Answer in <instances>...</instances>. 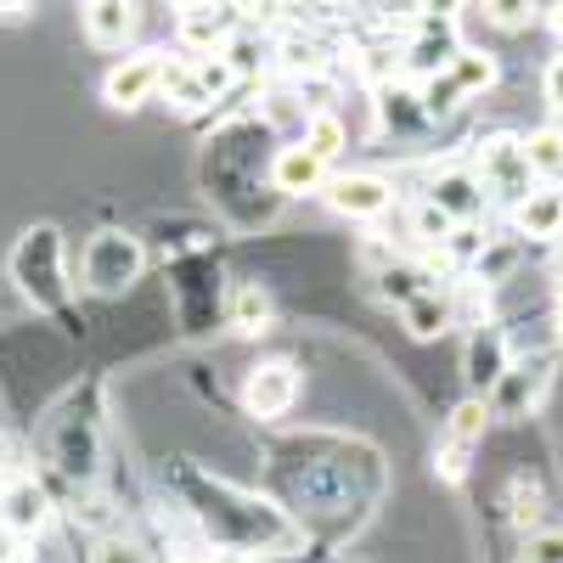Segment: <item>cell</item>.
Returning a JSON list of instances; mask_svg holds the SVG:
<instances>
[{
	"mask_svg": "<svg viewBox=\"0 0 563 563\" xmlns=\"http://www.w3.org/2000/svg\"><path fill=\"white\" fill-rule=\"evenodd\" d=\"M12 276L29 294L34 310H63L68 305V254L57 225H29L12 249Z\"/></svg>",
	"mask_w": 563,
	"mask_h": 563,
	"instance_id": "6da1fadb",
	"label": "cell"
},
{
	"mask_svg": "<svg viewBox=\"0 0 563 563\" xmlns=\"http://www.w3.org/2000/svg\"><path fill=\"white\" fill-rule=\"evenodd\" d=\"M474 175L485 186V198L501 203V209H519L541 186L536 169H530V153H525V135H485L479 153H474Z\"/></svg>",
	"mask_w": 563,
	"mask_h": 563,
	"instance_id": "7a4b0ae2",
	"label": "cell"
},
{
	"mask_svg": "<svg viewBox=\"0 0 563 563\" xmlns=\"http://www.w3.org/2000/svg\"><path fill=\"white\" fill-rule=\"evenodd\" d=\"M141 271H147V249H141V238H130V231H97L79 254V282L102 299L135 288Z\"/></svg>",
	"mask_w": 563,
	"mask_h": 563,
	"instance_id": "3957f363",
	"label": "cell"
},
{
	"mask_svg": "<svg viewBox=\"0 0 563 563\" xmlns=\"http://www.w3.org/2000/svg\"><path fill=\"white\" fill-rule=\"evenodd\" d=\"M456 52H462V29H456V23H445V18H417L411 40L400 45V79H411V85L434 79V74H445V68L456 63Z\"/></svg>",
	"mask_w": 563,
	"mask_h": 563,
	"instance_id": "277c9868",
	"label": "cell"
},
{
	"mask_svg": "<svg viewBox=\"0 0 563 563\" xmlns=\"http://www.w3.org/2000/svg\"><path fill=\"white\" fill-rule=\"evenodd\" d=\"M164 68H169L164 52H130L124 63L108 68V79H102V102L119 108V113H135L141 102H153L158 90H164Z\"/></svg>",
	"mask_w": 563,
	"mask_h": 563,
	"instance_id": "5b68a950",
	"label": "cell"
},
{
	"mask_svg": "<svg viewBox=\"0 0 563 563\" xmlns=\"http://www.w3.org/2000/svg\"><path fill=\"white\" fill-rule=\"evenodd\" d=\"M327 203L344 220H384L395 209V180L378 169H350V175H327Z\"/></svg>",
	"mask_w": 563,
	"mask_h": 563,
	"instance_id": "8992f818",
	"label": "cell"
},
{
	"mask_svg": "<svg viewBox=\"0 0 563 563\" xmlns=\"http://www.w3.org/2000/svg\"><path fill=\"white\" fill-rule=\"evenodd\" d=\"M512 372V339L501 333L496 321H479L467 333V350H462V378H467V395L490 400V389Z\"/></svg>",
	"mask_w": 563,
	"mask_h": 563,
	"instance_id": "52a82bcc",
	"label": "cell"
},
{
	"mask_svg": "<svg viewBox=\"0 0 563 563\" xmlns=\"http://www.w3.org/2000/svg\"><path fill=\"white\" fill-rule=\"evenodd\" d=\"M490 400H479V395H467L451 417H445V434H440V474L445 479H462L467 474V456H474V445L485 440V429H490Z\"/></svg>",
	"mask_w": 563,
	"mask_h": 563,
	"instance_id": "ba28073f",
	"label": "cell"
},
{
	"mask_svg": "<svg viewBox=\"0 0 563 563\" xmlns=\"http://www.w3.org/2000/svg\"><path fill=\"white\" fill-rule=\"evenodd\" d=\"M294 400H299V366H294V361H265V366L249 372V384H243V406H249V417L271 422V417L288 411Z\"/></svg>",
	"mask_w": 563,
	"mask_h": 563,
	"instance_id": "9c48e42d",
	"label": "cell"
},
{
	"mask_svg": "<svg viewBox=\"0 0 563 563\" xmlns=\"http://www.w3.org/2000/svg\"><path fill=\"white\" fill-rule=\"evenodd\" d=\"M422 198H429L451 225H474V220L485 214V203H490L474 169H440V175L429 180V192H422Z\"/></svg>",
	"mask_w": 563,
	"mask_h": 563,
	"instance_id": "30bf717a",
	"label": "cell"
},
{
	"mask_svg": "<svg viewBox=\"0 0 563 563\" xmlns=\"http://www.w3.org/2000/svg\"><path fill=\"white\" fill-rule=\"evenodd\" d=\"M271 186L282 198L321 192V186H327V164L305 147V141H288V147H276V158H271Z\"/></svg>",
	"mask_w": 563,
	"mask_h": 563,
	"instance_id": "8fae6325",
	"label": "cell"
},
{
	"mask_svg": "<svg viewBox=\"0 0 563 563\" xmlns=\"http://www.w3.org/2000/svg\"><path fill=\"white\" fill-rule=\"evenodd\" d=\"M400 327H406L417 344L445 339L451 327H456V294H445V288H422L411 305H400Z\"/></svg>",
	"mask_w": 563,
	"mask_h": 563,
	"instance_id": "7c38bea8",
	"label": "cell"
},
{
	"mask_svg": "<svg viewBox=\"0 0 563 563\" xmlns=\"http://www.w3.org/2000/svg\"><path fill=\"white\" fill-rule=\"evenodd\" d=\"M45 519H52V501H45V490L34 479H12L0 490V525L7 530L34 536V530H45Z\"/></svg>",
	"mask_w": 563,
	"mask_h": 563,
	"instance_id": "4fadbf2b",
	"label": "cell"
},
{
	"mask_svg": "<svg viewBox=\"0 0 563 563\" xmlns=\"http://www.w3.org/2000/svg\"><path fill=\"white\" fill-rule=\"evenodd\" d=\"M85 34H90V45H102V52H124V40L135 34V0H90Z\"/></svg>",
	"mask_w": 563,
	"mask_h": 563,
	"instance_id": "5bb4252c",
	"label": "cell"
},
{
	"mask_svg": "<svg viewBox=\"0 0 563 563\" xmlns=\"http://www.w3.org/2000/svg\"><path fill=\"white\" fill-rule=\"evenodd\" d=\"M512 231L530 243H552L558 231H563V198L552 192V186H536V192L512 209Z\"/></svg>",
	"mask_w": 563,
	"mask_h": 563,
	"instance_id": "9a60e30c",
	"label": "cell"
},
{
	"mask_svg": "<svg viewBox=\"0 0 563 563\" xmlns=\"http://www.w3.org/2000/svg\"><path fill=\"white\" fill-rule=\"evenodd\" d=\"M378 119L395 130V135H411V130H429L434 119L422 113V97L411 85H400V79H389V85H378Z\"/></svg>",
	"mask_w": 563,
	"mask_h": 563,
	"instance_id": "2e32d148",
	"label": "cell"
},
{
	"mask_svg": "<svg viewBox=\"0 0 563 563\" xmlns=\"http://www.w3.org/2000/svg\"><path fill=\"white\" fill-rule=\"evenodd\" d=\"M541 384H547V372H541V366H512L507 378L490 389V411H496V417H519L525 406L541 400Z\"/></svg>",
	"mask_w": 563,
	"mask_h": 563,
	"instance_id": "e0dca14e",
	"label": "cell"
},
{
	"mask_svg": "<svg viewBox=\"0 0 563 563\" xmlns=\"http://www.w3.org/2000/svg\"><path fill=\"white\" fill-rule=\"evenodd\" d=\"M158 97H169L180 113H198V108H209V102H214V90L203 85L198 63L186 57V63H169V68H164V90H158Z\"/></svg>",
	"mask_w": 563,
	"mask_h": 563,
	"instance_id": "ac0fdd59",
	"label": "cell"
},
{
	"mask_svg": "<svg viewBox=\"0 0 563 563\" xmlns=\"http://www.w3.org/2000/svg\"><path fill=\"white\" fill-rule=\"evenodd\" d=\"M525 153L541 186H563V124H541L525 135Z\"/></svg>",
	"mask_w": 563,
	"mask_h": 563,
	"instance_id": "d6986e66",
	"label": "cell"
},
{
	"mask_svg": "<svg viewBox=\"0 0 563 563\" xmlns=\"http://www.w3.org/2000/svg\"><path fill=\"white\" fill-rule=\"evenodd\" d=\"M372 282H378V294L400 310V305H411L422 288H434V271L429 265H406V260H389L378 276H372Z\"/></svg>",
	"mask_w": 563,
	"mask_h": 563,
	"instance_id": "ffe728a7",
	"label": "cell"
},
{
	"mask_svg": "<svg viewBox=\"0 0 563 563\" xmlns=\"http://www.w3.org/2000/svg\"><path fill=\"white\" fill-rule=\"evenodd\" d=\"M299 141L321 158V164H333L344 147H350V130H344V119L327 108V113H305V130H299Z\"/></svg>",
	"mask_w": 563,
	"mask_h": 563,
	"instance_id": "44dd1931",
	"label": "cell"
},
{
	"mask_svg": "<svg viewBox=\"0 0 563 563\" xmlns=\"http://www.w3.org/2000/svg\"><path fill=\"white\" fill-rule=\"evenodd\" d=\"M445 74H451V85L462 90V97H485V90L496 85V57L479 52V45H462L456 63H451Z\"/></svg>",
	"mask_w": 563,
	"mask_h": 563,
	"instance_id": "7402d4cb",
	"label": "cell"
},
{
	"mask_svg": "<svg viewBox=\"0 0 563 563\" xmlns=\"http://www.w3.org/2000/svg\"><path fill=\"white\" fill-rule=\"evenodd\" d=\"M220 57L231 63V74H238V79H254V74L276 57V45L260 40V34H249V29H238V34L225 40V52H220Z\"/></svg>",
	"mask_w": 563,
	"mask_h": 563,
	"instance_id": "603a6c76",
	"label": "cell"
},
{
	"mask_svg": "<svg viewBox=\"0 0 563 563\" xmlns=\"http://www.w3.org/2000/svg\"><path fill=\"white\" fill-rule=\"evenodd\" d=\"M265 321H271V294L260 282H243V288L231 294V327H238V333H265Z\"/></svg>",
	"mask_w": 563,
	"mask_h": 563,
	"instance_id": "cb8c5ba5",
	"label": "cell"
},
{
	"mask_svg": "<svg viewBox=\"0 0 563 563\" xmlns=\"http://www.w3.org/2000/svg\"><path fill=\"white\" fill-rule=\"evenodd\" d=\"M479 12H485V23H496V29H507V34H519V29L536 23L541 0H479Z\"/></svg>",
	"mask_w": 563,
	"mask_h": 563,
	"instance_id": "d4e9b609",
	"label": "cell"
},
{
	"mask_svg": "<svg viewBox=\"0 0 563 563\" xmlns=\"http://www.w3.org/2000/svg\"><path fill=\"white\" fill-rule=\"evenodd\" d=\"M519 563H563V530H541V536H530Z\"/></svg>",
	"mask_w": 563,
	"mask_h": 563,
	"instance_id": "484cf974",
	"label": "cell"
},
{
	"mask_svg": "<svg viewBox=\"0 0 563 563\" xmlns=\"http://www.w3.org/2000/svg\"><path fill=\"white\" fill-rule=\"evenodd\" d=\"M541 90H547V108L563 119V52L547 63V79H541Z\"/></svg>",
	"mask_w": 563,
	"mask_h": 563,
	"instance_id": "4316f807",
	"label": "cell"
},
{
	"mask_svg": "<svg viewBox=\"0 0 563 563\" xmlns=\"http://www.w3.org/2000/svg\"><path fill=\"white\" fill-rule=\"evenodd\" d=\"M467 12V0H417V18H445V23H456Z\"/></svg>",
	"mask_w": 563,
	"mask_h": 563,
	"instance_id": "83f0119b",
	"label": "cell"
},
{
	"mask_svg": "<svg viewBox=\"0 0 563 563\" xmlns=\"http://www.w3.org/2000/svg\"><path fill=\"white\" fill-rule=\"evenodd\" d=\"M97 563H147V558H141V552H135V547H124V541H108V547H102V558H97Z\"/></svg>",
	"mask_w": 563,
	"mask_h": 563,
	"instance_id": "f1b7e54d",
	"label": "cell"
},
{
	"mask_svg": "<svg viewBox=\"0 0 563 563\" xmlns=\"http://www.w3.org/2000/svg\"><path fill=\"white\" fill-rule=\"evenodd\" d=\"M12 479H18V462H12V440L0 434V490H7Z\"/></svg>",
	"mask_w": 563,
	"mask_h": 563,
	"instance_id": "f546056e",
	"label": "cell"
},
{
	"mask_svg": "<svg viewBox=\"0 0 563 563\" xmlns=\"http://www.w3.org/2000/svg\"><path fill=\"white\" fill-rule=\"evenodd\" d=\"M552 327L563 339V254H558V282H552Z\"/></svg>",
	"mask_w": 563,
	"mask_h": 563,
	"instance_id": "4dcf8cb0",
	"label": "cell"
},
{
	"mask_svg": "<svg viewBox=\"0 0 563 563\" xmlns=\"http://www.w3.org/2000/svg\"><path fill=\"white\" fill-rule=\"evenodd\" d=\"M209 7H225V0H175L180 18H186V12H209Z\"/></svg>",
	"mask_w": 563,
	"mask_h": 563,
	"instance_id": "1f68e13d",
	"label": "cell"
},
{
	"mask_svg": "<svg viewBox=\"0 0 563 563\" xmlns=\"http://www.w3.org/2000/svg\"><path fill=\"white\" fill-rule=\"evenodd\" d=\"M0 12H7V18H18V12H23V0H0Z\"/></svg>",
	"mask_w": 563,
	"mask_h": 563,
	"instance_id": "d6a6232c",
	"label": "cell"
},
{
	"mask_svg": "<svg viewBox=\"0 0 563 563\" xmlns=\"http://www.w3.org/2000/svg\"><path fill=\"white\" fill-rule=\"evenodd\" d=\"M552 29H558V40H563V0H558V7H552Z\"/></svg>",
	"mask_w": 563,
	"mask_h": 563,
	"instance_id": "836d02e7",
	"label": "cell"
},
{
	"mask_svg": "<svg viewBox=\"0 0 563 563\" xmlns=\"http://www.w3.org/2000/svg\"><path fill=\"white\" fill-rule=\"evenodd\" d=\"M552 192H558V198H563V186H552Z\"/></svg>",
	"mask_w": 563,
	"mask_h": 563,
	"instance_id": "e575fe53",
	"label": "cell"
},
{
	"mask_svg": "<svg viewBox=\"0 0 563 563\" xmlns=\"http://www.w3.org/2000/svg\"><path fill=\"white\" fill-rule=\"evenodd\" d=\"M85 7H90V0H85Z\"/></svg>",
	"mask_w": 563,
	"mask_h": 563,
	"instance_id": "d590c367",
	"label": "cell"
}]
</instances>
